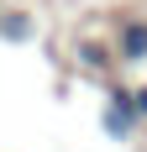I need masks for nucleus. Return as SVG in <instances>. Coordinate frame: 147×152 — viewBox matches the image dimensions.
Returning <instances> with one entry per match:
<instances>
[{
    "label": "nucleus",
    "instance_id": "obj_1",
    "mask_svg": "<svg viewBox=\"0 0 147 152\" xmlns=\"http://www.w3.org/2000/svg\"><path fill=\"white\" fill-rule=\"evenodd\" d=\"M100 126H105V137H116V142H132L137 131H142V115H137V84H126V79H105Z\"/></svg>",
    "mask_w": 147,
    "mask_h": 152
},
{
    "label": "nucleus",
    "instance_id": "obj_2",
    "mask_svg": "<svg viewBox=\"0 0 147 152\" xmlns=\"http://www.w3.org/2000/svg\"><path fill=\"white\" fill-rule=\"evenodd\" d=\"M74 63H79L84 74H95V79H116V68H121L116 42H110V37H95V31H79V37H74Z\"/></svg>",
    "mask_w": 147,
    "mask_h": 152
},
{
    "label": "nucleus",
    "instance_id": "obj_3",
    "mask_svg": "<svg viewBox=\"0 0 147 152\" xmlns=\"http://www.w3.org/2000/svg\"><path fill=\"white\" fill-rule=\"evenodd\" d=\"M110 42H116L121 68H142V63H147V16H142V21H121V26L110 31Z\"/></svg>",
    "mask_w": 147,
    "mask_h": 152
},
{
    "label": "nucleus",
    "instance_id": "obj_4",
    "mask_svg": "<svg viewBox=\"0 0 147 152\" xmlns=\"http://www.w3.org/2000/svg\"><path fill=\"white\" fill-rule=\"evenodd\" d=\"M0 37H5V42H32V37H37L32 11H0Z\"/></svg>",
    "mask_w": 147,
    "mask_h": 152
},
{
    "label": "nucleus",
    "instance_id": "obj_5",
    "mask_svg": "<svg viewBox=\"0 0 147 152\" xmlns=\"http://www.w3.org/2000/svg\"><path fill=\"white\" fill-rule=\"evenodd\" d=\"M137 115H142V126H147V84H137Z\"/></svg>",
    "mask_w": 147,
    "mask_h": 152
},
{
    "label": "nucleus",
    "instance_id": "obj_6",
    "mask_svg": "<svg viewBox=\"0 0 147 152\" xmlns=\"http://www.w3.org/2000/svg\"><path fill=\"white\" fill-rule=\"evenodd\" d=\"M142 152H147V147H142Z\"/></svg>",
    "mask_w": 147,
    "mask_h": 152
}]
</instances>
